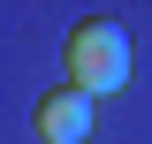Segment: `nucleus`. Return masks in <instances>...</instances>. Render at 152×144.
<instances>
[{"label": "nucleus", "instance_id": "nucleus-1", "mask_svg": "<svg viewBox=\"0 0 152 144\" xmlns=\"http://www.w3.org/2000/svg\"><path fill=\"white\" fill-rule=\"evenodd\" d=\"M61 61H69V91H84V99H107V91L129 84V31L107 15H84L69 31V46H61Z\"/></svg>", "mask_w": 152, "mask_h": 144}, {"label": "nucleus", "instance_id": "nucleus-2", "mask_svg": "<svg viewBox=\"0 0 152 144\" xmlns=\"http://www.w3.org/2000/svg\"><path fill=\"white\" fill-rule=\"evenodd\" d=\"M91 121H99V106L84 99V91H69V84L46 91V99H38V114H31V129H38L46 144H84V137H91Z\"/></svg>", "mask_w": 152, "mask_h": 144}]
</instances>
